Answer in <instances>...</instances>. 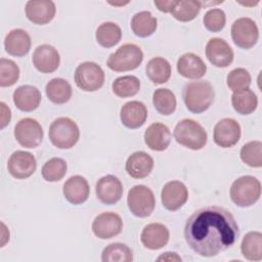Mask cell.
<instances>
[{
  "label": "cell",
  "instance_id": "cell-19",
  "mask_svg": "<svg viewBox=\"0 0 262 262\" xmlns=\"http://www.w3.org/2000/svg\"><path fill=\"white\" fill-rule=\"evenodd\" d=\"M62 193L70 204L81 205L88 200L90 186L85 177L81 175H74L63 183Z\"/></svg>",
  "mask_w": 262,
  "mask_h": 262
},
{
  "label": "cell",
  "instance_id": "cell-2",
  "mask_svg": "<svg viewBox=\"0 0 262 262\" xmlns=\"http://www.w3.org/2000/svg\"><path fill=\"white\" fill-rule=\"evenodd\" d=\"M182 97L186 108L193 114H201L207 111L215 98L213 85L207 80L188 82L183 90Z\"/></svg>",
  "mask_w": 262,
  "mask_h": 262
},
{
  "label": "cell",
  "instance_id": "cell-1",
  "mask_svg": "<svg viewBox=\"0 0 262 262\" xmlns=\"http://www.w3.org/2000/svg\"><path fill=\"white\" fill-rule=\"evenodd\" d=\"M238 235L239 229L233 215L219 206L196 210L184 226L187 246L202 257H214L231 248Z\"/></svg>",
  "mask_w": 262,
  "mask_h": 262
},
{
  "label": "cell",
  "instance_id": "cell-42",
  "mask_svg": "<svg viewBox=\"0 0 262 262\" xmlns=\"http://www.w3.org/2000/svg\"><path fill=\"white\" fill-rule=\"evenodd\" d=\"M0 128H5L11 120V111L3 101L0 102Z\"/></svg>",
  "mask_w": 262,
  "mask_h": 262
},
{
  "label": "cell",
  "instance_id": "cell-38",
  "mask_svg": "<svg viewBox=\"0 0 262 262\" xmlns=\"http://www.w3.org/2000/svg\"><path fill=\"white\" fill-rule=\"evenodd\" d=\"M239 156L241 160L249 167H262V142L260 140H253L244 144Z\"/></svg>",
  "mask_w": 262,
  "mask_h": 262
},
{
  "label": "cell",
  "instance_id": "cell-23",
  "mask_svg": "<svg viewBox=\"0 0 262 262\" xmlns=\"http://www.w3.org/2000/svg\"><path fill=\"white\" fill-rule=\"evenodd\" d=\"M32 41L31 37L23 29H13L11 30L4 39V48L5 51L11 55L16 57L25 56L29 53L31 49Z\"/></svg>",
  "mask_w": 262,
  "mask_h": 262
},
{
  "label": "cell",
  "instance_id": "cell-15",
  "mask_svg": "<svg viewBox=\"0 0 262 262\" xmlns=\"http://www.w3.org/2000/svg\"><path fill=\"white\" fill-rule=\"evenodd\" d=\"M123 184L121 180L114 175L101 177L95 186L97 200L104 205H114L118 203L123 195Z\"/></svg>",
  "mask_w": 262,
  "mask_h": 262
},
{
  "label": "cell",
  "instance_id": "cell-3",
  "mask_svg": "<svg viewBox=\"0 0 262 262\" xmlns=\"http://www.w3.org/2000/svg\"><path fill=\"white\" fill-rule=\"evenodd\" d=\"M174 138L182 146L192 150L202 149L208 139L205 128L192 119H183L177 123L173 132Z\"/></svg>",
  "mask_w": 262,
  "mask_h": 262
},
{
  "label": "cell",
  "instance_id": "cell-13",
  "mask_svg": "<svg viewBox=\"0 0 262 262\" xmlns=\"http://www.w3.org/2000/svg\"><path fill=\"white\" fill-rule=\"evenodd\" d=\"M37 168V162L33 154L25 150H16L11 154L7 162L9 174L16 179H26L32 176Z\"/></svg>",
  "mask_w": 262,
  "mask_h": 262
},
{
  "label": "cell",
  "instance_id": "cell-8",
  "mask_svg": "<svg viewBox=\"0 0 262 262\" xmlns=\"http://www.w3.org/2000/svg\"><path fill=\"white\" fill-rule=\"evenodd\" d=\"M127 205L134 216L145 218L154 212L156 207V198L149 187L138 184L129 189Z\"/></svg>",
  "mask_w": 262,
  "mask_h": 262
},
{
  "label": "cell",
  "instance_id": "cell-43",
  "mask_svg": "<svg viewBox=\"0 0 262 262\" xmlns=\"http://www.w3.org/2000/svg\"><path fill=\"white\" fill-rule=\"evenodd\" d=\"M176 1L175 0H169V1H159V0H155L154 1V4L158 7V9L162 12H165V13H168V12H171L174 5H175Z\"/></svg>",
  "mask_w": 262,
  "mask_h": 262
},
{
  "label": "cell",
  "instance_id": "cell-7",
  "mask_svg": "<svg viewBox=\"0 0 262 262\" xmlns=\"http://www.w3.org/2000/svg\"><path fill=\"white\" fill-rule=\"evenodd\" d=\"M74 79L78 88L86 92H93L103 86L105 76L99 64L93 61H84L76 68Z\"/></svg>",
  "mask_w": 262,
  "mask_h": 262
},
{
  "label": "cell",
  "instance_id": "cell-37",
  "mask_svg": "<svg viewBox=\"0 0 262 262\" xmlns=\"http://www.w3.org/2000/svg\"><path fill=\"white\" fill-rule=\"evenodd\" d=\"M68 170L67 162L61 158H51L45 162L42 167L41 174L44 180L48 182H56L61 180Z\"/></svg>",
  "mask_w": 262,
  "mask_h": 262
},
{
  "label": "cell",
  "instance_id": "cell-31",
  "mask_svg": "<svg viewBox=\"0 0 262 262\" xmlns=\"http://www.w3.org/2000/svg\"><path fill=\"white\" fill-rule=\"evenodd\" d=\"M231 104L233 110L239 115H250L258 106V98L250 88L233 92L231 95Z\"/></svg>",
  "mask_w": 262,
  "mask_h": 262
},
{
  "label": "cell",
  "instance_id": "cell-45",
  "mask_svg": "<svg viewBox=\"0 0 262 262\" xmlns=\"http://www.w3.org/2000/svg\"><path fill=\"white\" fill-rule=\"evenodd\" d=\"M9 241V230L5 226L3 222H1V247H4V245Z\"/></svg>",
  "mask_w": 262,
  "mask_h": 262
},
{
  "label": "cell",
  "instance_id": "cell-16",
  "mask_svg": "<svg viewBox=\"0 0 262 262\" xmlns=\"http://www.w3.org/2000/svg\"><path fill=\"white\" fill-rule=\"evenodd\" d=\"M206 56L208 60L217 68L228 67L234 57L229 44L221 38H211L206 45Z\"/></svg>",
  "mask_w": 262,
  "mask_h": 262
},
{
  "label": "cell",
  "instance_id": "cell-14",
  "mask_svg": "<svg viewBox=\"0 0 262 262\" xmlns=\"http://www.w3.org/2000/svg\"><path fill=\"white\" fill-rule=\"evenodd\" d=\"M188 200V189L186 185L179 180L167 182L161 191L162 205L168 211L179 210Z\"/></svg>",
  "mask_w": 262,
  "mask_h": 262
},
{
  "label": "cell",
  "instance_id": "cell-5",
  "mask_svg": "<svg viewBox=\"0 0 262 262\" xmlns=\"http://www.w3.org/2000/svg\"><path fill=\"white\" fill-rule=\"evenodd\" d=\"M261 195L260 181L251 175L235 179L230 187V199L238 207H251L258 202Z\"/></svg>",
  "mask_w": 262,
  "mask_h": 262
},
{
  "label": "cell",
  "instance_id": "cell-25",
  "mask_svg": "<svg viewBox=\"0 0 262 262\" xmlns=\"http://www.w3.org/2000/svg\"><path fill=\"white\" fill-rule=\"evenodd\" d=\"M144 142L152 150H165L171 142L170 129L160 122L150 124L144 132Z\"/></svg>",
  "mask_w": 262,
  "mask_h": 262
},
{
  "label": "cell",
  "instance_id": "cell-41",
  "mask_svg": "<svg viewBox=\"0 0 262 262\" xmlns=\"http://www.w3.org/2000/svg\"><path fill=\"white\" fill-rule=\"evenodd\" d=\"M203 23L208 31L213 33L220 32L225 27L226 14L220 8L209 9L204 15Z\"/></svg>",
  "mask_w": 262,
  "mask_h": 262
},
{
  "label": "cell",
  "instance_id": "cell-9",
  "mask_svg": "<svg viewBox=\"0 0 262 262\" xmlns=\"http://www.w3.org/2000/svg\"><path fill=\"white\" fill-rule=\"evenodd\" d=\"M231 38L233 43L243 49H250L256 45L259 39L257 24L250 17H239L231 26Z\"/></svg>",
  "mask_w": 262,
  "mask_h": 262
},
{
  "label": "cell",
  "instance_id": "cell-30",
  "mask_svg": "<svg viewBox=\"0 0 262 262\" xmlns=\"http://www.w3.org/2000/svg\"><path fill=\"white\" fill-rule=\"evenodd\" d=\"M241 252L249 261L262 260V233L260 231L248 232L241 243Z\"/></svg>",
  "mask_w": 262,
  "mask_h": 262
},
{
  "label": "cell",
  "instance_id": "cell-4",
  "mask_svg": "<svg viewBox=\"0 0 262 262\" xmlns=\"http://www.w3.org/2000/svg\"><path fill=\"white\" fill-rule=\"evenodd\" d=\"M48 136L50 142L57 148L70 149L80 138V130L75 121L68 117L55 119L49 126Z\"/></svg>",
  "mask_w": 262,
  "mask_h": 262
},
{
  "label": "cell",
  "instance_id": "cell-36",
  "mask_svg": "<svg viewBox=\"0 0 262 262\" xmlns=\"http://www.w3.org/2000/svg\"><path fill=\"white\" fill-rule=\"evenodd\" d=\"M102 262H131L133 252L125 244L113 243L106 246L101 253Z\"/></svg>",
  "mask_w": 262,
  "mask_h": 262
},
{
  "label": "cell",
  "instance_id": "cell-29",
  "mask_svg": "<svg viewBox=\"0 0 262 262\" xmlns=\"http://www.w3.org/2000/svg\"><path fill=\"white\" fill-rule=\"evenodd\" d=\"M158 27V19L150 11L143 10L135 13L131 19V29L133 33L141 38L151 36Z\"/></svg>",
  "mask_w": 262,
  "mask_h": 262
},
{
  "label": "cell",
  "instance_id": "cell-11",
  "mask_svg": "<svg viewBox=\"0 0 262 262\" xmlns=\"http://www.w3.org/2000/svg\"><path fill=\"white\" fill-rule=\"evenodd\" d=\"M123 229V220L115 212H102L92 222V231L95 236L101 239H108L117 236Z\"/></svg>",
  "mask_w": 262,
  "mask_h": 262
},
{
  "label": "cell",
  "instance_id": "cell-35",
  "mask_svg": "<svg viewBox=\"0 0 262 262\" xmlns=\"http://www.w3.org/2000/svg\"><path fill=\"white\" fill-rule=\"evenodd\" d=\"M112 90L118 97H131L136 95L140 90V81L137 77L132 75L122 76L115 79L112 84Z\"/></svg>",
  "mask_w": 262,
  "mask_h": 262
},
{
  "label": "cell",
  "instance_id": "cell-40",
  "mask_svg": "<svg viewBox=\"0 0 262 262\" xmlns=\"http://www.w3.org/2000/svg\"><path fill=\"white\" fill-rule=\"evenodd\" d=\"M19 78V68L11 59H0V86L10 87L14 85Z\"/></svg>",
  "mask_w": 262,
  "mask_h": 262
},
{
  "label": "cell",
  "instance_id": "cell-18",
  "mask_svg": "<svg viewBox=\"0 0 262 262\" xmlns=\"http://www.w3.org/2000/svg\"><path fill=\"white\" fill-rule=\"evenodd\" d=\"M25 12L30 21L42 26L54 18L56 6L51 0H29L25 6Z\"/></svg>",
  "mask_w": 262,
  "mask_h": 262
},
{
  "label": "cell",
  "instance_id": "cell-39",
  "mask_svg": "<svg viewBox=\"0 0 262 262\" xmlns=\"http://www.w3.org/2000/svg\"><path fill=\"white\" fill-rule=\"evenodd\" d=\"M252 78L250 73L244 68H236L230 71L226 77V84L228 88L233 91H241L248 89L251 85Z\"/></svg>",
  "mask_w": 262,
  "mask_h": 262
},
{
  "label": "cell",
  "instance_id": "cell-28",
  "mask_svg": "<svg viewBox=\"0 0 262 262\" xmlns=\"http://www.w3.org/2000/svg\"><path fill=\"white\" fill-rule=\"evenodd\" d=\"M48 99L55 104H63L72 97V86L62 78H53L45 86Z\"/></svg>",
  "mask_w": 262,
  "mask_h": 262
},
{
  "label": "cell",
  "instance_id": "cell-32",
  "mask_svg": "<svg viewBox=\"0 0 262 262\" xmlns=\"http://www.w3.org/2000/svg\"><path fill=\"white\" fill-rule=\"evenodd\" d=\"M95 38L100 46L111 48L121 41L122 30L116 23L105 21L99 25L96 29Z\"/></svg>",
  "mask_w": 262,
  "mask_h": 262
},
{
  "label": "cell",
  "instance_id": "cell-20",
  "mask_svg": "<svg viewBox=\"0 0 262 262\" xmlns=\"http://www.w3.org/2000/svg\"><path fill=\"white\" fill-rule=\"evenodd\" d=\"M170 238V232L162 223H149L144 226L140 234L142 245L148 250H159L165 247Z\"/></svg>",
  "mask_w": 262,
  "mask_h": 262
},
{
  "label": "cell",
  "instance_id": "cell-17",
  "mask_svg": "<svg viewBox=\"0 0 262 262\" xmlns=\"http://www.w3.org/2000/svg\"><path fill=\"white\" fill-rule=\"evenodd\" d=\"M32 61L39 72L43 74H50L58 69L60 55L57 49L52 45L42 44L34 50Z\"/></svg>",
  "mask_w": 262,
  "mask_h": 262
},
{
  "label": "cell",
  "instance_id": "cell-33",
  "mask_svg": "<svg viewBox=\"0 0 262 262\" xmlns=\"http://www.w3.org/2000/svg\"><path fill=\"white\" fill-rule=\"evenodd\" d=\"M152 104L159 114L164 116L172 115L177 105L176 96L168 88H159L152 94Z\"/></svg>",
  "mask_w": 262,
  "mask_h": 262
},
{
  "label": "cell",
  "instance_id": "cell-27",
  "mask_svg": "<svg viewBox=\"0 0 262 262\" xmlns=\"http://www.w3.org/2000/svg\"><path fill=\"white\" fill-rule=\"evenodd\" d=\"M145 73L154 84H164L168 82L171 77V64L166 58L156 56L146 63Z\"/></svg>",
  "mask_w": 262,
  "mask_h": 262
},
{
  "label": "cell",
  "instance_id": "cell-22",
  "mask_svg": "<svg viewBox=\"0 0 262 262\" xmlns=\"http://www.w3.org/2000/svg\"><path fill=\"white\" fill-rule=\"evenodd\" d=\"M154 159L147 152L139 150L128 157L125 165L126 172L134 179L147 177L154 169Z\"/></svg>",
  "mask_w": 262,
  "mask_h": 262
},
{
  "label": "cell",
  "instance_id": "cell-21",
  "mask_svg": "<svg viewBox=\"0 0 262 262\" xmlns=\"http://www.w3.org/2000/svg\"><path fill=\"white\" fill-rule=\"evenodd\" d=\"M120 119L122 124L129 129H137L141 127L147 119V107L138 100L126 102L120 111Z\"/></svg>",
  "mask_w": 262,
  "mask_h": 262
},
{
  "label": "cell",
  "instance_id": "cell-10",
  "mask_svg": "<svg viewBox=\"0 0 262 262\" xmlns=\"http://www.w3.org/2000/svg\"><path fill=\"white\" fill-rule=\"evenodd\" d=\"M14 137L21 146L35 148L42 142L43 129L37 120L24 118L14 126Z\"/></svg>",
  "mask_w": 262,
  "mask_h": 262
},
{
  "label": "cell",
  "instance_id": "cell-24",
  "mask_svg": "<svg viewBox=\"0 0 262 262\" xmlns=\"http://www.w3.org/2000/svg\"><path fill=\"white\" fill-rule=\"evenodd\" d=\"M177 72L187 79H200L207 73V66L196 54L186 52L180 55L177 60Z\"/></svg>",
  "mask_w": 262,
  "mask_h": 262
},
{
  "label": "cell",
  "instance_id": "cell-26",
  "mask_svg": "<svg viewBox=\"0 0 262 262\" xmlns=\"http://www.w3.org/2000/svg\"><path fill=\"white\" fill-rule=\"evenodd\" d=\"M13 103L21 112H33L41 102V92L33 85H21L17 87L12 95Z\"/></svg>",
  "mask_w": 262,
  "mask_h": 262
},
{
  "label": "cell",
  "instance_id": "cell-12",
  "mask_svg": "<svg viewBox=\"0 0 262 262\" xmlns=\"http://www.w3.org/2000/svg\"><path fill=\"white\" fill-rule=\"evenodd\" d=\"M242 130L238 122L232 118L221 119L213 131L214 142L223 148L232 147L241 138Z\"/></svg>",
  "mask_w": 262,
  "mask_h": 262
},
{
  "label": "cell",
  "instance_id": "cell-44",
  "mask_svg": "<svg viewBox=\"0 0 262 262\" xmlns=\"http://www.w3.org/2000/svg\"><path fill=\"white\" fill-rule=\"evenodd\" d=\"M158 261H182L181 257L175 252H166L157 258Z\"/></svg>",
  "mask_w": 262,
  "mask_h": 262
},
{
  "label": "cell",
  "instance_id": "cell-34",
  "mask_svg": "<svg viewBox=\"0 0 262 262\" xmlns=\"http://www.w3.org/2000/svg\"><path fill=\"white\" fill-rule=\"evenodd\" d=\"M201 1L195 0H178L176 1L171 14L172 16L182 23L190 21L196 17L202 9Z\"/></svg>",
  "mask_w": 262,
  "mask_h": 262
},
{
  "label": "cell",
  "instance_id": "cell-6",
  "mask_svg": "<svg viewBox=\"0 0 262 262\" xmlns=\"http://www.w3.org/2000/svg\"><path fill=\"white\" fill-rule=\"evenodd\" d=\"M142 60L143 52L141 48L136 44L127 43L110 54L106 66L114 72H128L137 69Z\"/></svg>",
  "mask_w": 262,
  "mask_h": 262
}]
</instances>
